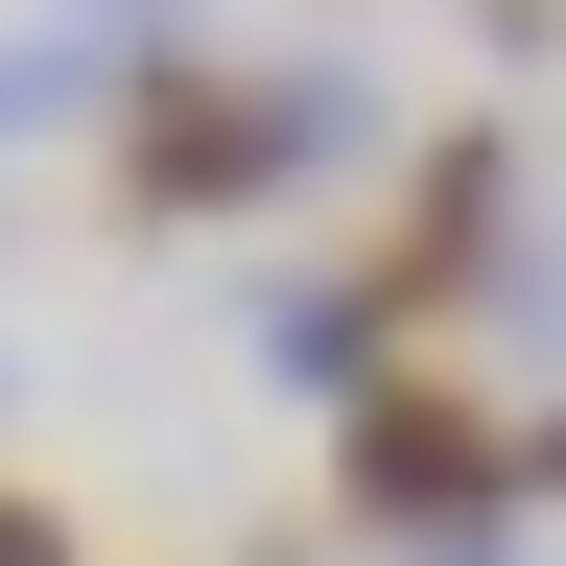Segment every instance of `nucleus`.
I'll list each match as a JSON object with an SVG mask.
<instances>
[{"instance_id": "8", "label": "nucleus", "mask_w": 566, "mask_h": 566, "mask_svg": "<svg viewBox=\"0 0 566 566\" xmlns=\"http://www.w3.org/2000/svg\"><path fill=\"white\" fill-rule=\"evenodd\" d=\"M401 566H520V520H472V543H401Z\"/></svg>"}, {"instance_id": "1", "label": "nucleus", "mask_w": 566, "mask_h": 566, "mask_svg": "<svg viewBox=\"0 0 566 566\" xmlns=\"http://www.w3.org/2000/svg\"><path fill=\"white\" fill-rule=\"evenodd\" d=\"M95 142H118V212H142V237H260V212H307V189H354V166H378V142H401V95H378L354 48L237 71V48L189 24V48L142 71Z\"/></svg>"}, {"instance_id": "4", "label": "nucleus", "mask_w": 566, "mask_h": 566, "mask_svg": "<svg viewBox=\"0 0 566 566\" xmlns=\"http://www.w3.org/2000/svg\"><path fill=\"white\" fill-rule=\"evenodd\" d=\"M166 48H118V24H0V142H71V118H118Z\"/></svg>"}, {"instance_id": "2", "label": "nucleus", "mask_w": 566, "mask_h": 566, "mask_svg": "<svg viewBox=\"0 0 566 566\" xmlns=\"http://www.w3.org/2000/svg\"><path fill=\"white\" fill-rule=\"evenodd\" d=\"M331 520L354 543H472V520H520V424H495L472 378H424V354H401V378H354L331 401Z\"/></svg>"}, {"instance_id": "5", "label": "nucleus", "mask_w": 566, "mask_h": 566, "mask_svg": "<svg viewBox=\"0 0 566 566\" xmlns=\"http://www.w3.org/2000/svg\"><path fill=\"white\" fill-rule=\"evenodd\" d=\"M48 24H118V48H189V0H48Z\"/></svg>"}, {"instance_id": "7", "label": "nucleus", "mask_w": 566, "mask_h": 566, "mask_svg": "<svg viewBox=\"0 0 566 566\" xmlns=\"http://www.w3.org/2000/svg\"><path fill=\"white\" fill-rule=\"evenodd\" d=\"M543 495H566V401H543V424H520V520H543Z\"/></svg>"}, {"instance_id": "6", "label": "nucleus", "mask_w": 566, "mask_h": 566, "mask_svg": "<svg viewBox=\"0 0 566 566\" xmlns=\"http://www.w3.org/2000/svg\"><path fill=\"white\" fill-rule=\"evenodd\" d=\"M0 566H71V520H48V495H0Z\"/></svg>"}, {"instance_id": "3", "label": "nucleus", "mask_w": 566, "mask_h": 566, "mask_svg": "<svg viewBox=\"0 0 566 566\" xmlns=\"http://www.w3.org/2000/svg\"><path fill=\"white\" fill-rule=\"evenodd\" d=\"M260 378H283V401H354V378H401V331L354 307V260H283V283H260Z\"/></svg>"}]
</instances>
